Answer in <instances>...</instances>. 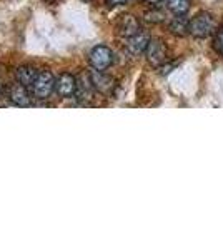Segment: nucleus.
<instances>
[{
  "label": "nucleus",
  "instance_id": "nucleus-13",
  "mask_svg": "<svg viewBox=\"0 0 223 250\" xmlns=\"http://www.w3.org/2000/svg\"><path fill=\"white\" fill-rule=\"evenodd\" d=\"M167 7L175 15H185L190 10V0H167Z\"/></svg>",
  "mask_w": 223,
  "mask_h": 250
},
{
  "label": "nucleus",
  "instance_id": "nucleus-3",
  "mask_svg": "<svg viewBox=\"0 0 223 250\" xmlns=\"http://www.w3.org/2000/svg\"><path fill=\"white\" fill-rule=\"evenodd\" d=\"M90 65L95 70H107L113 62V52L107 45H97L90 52Z\"/></svg>",
  "mask_w": 223,
  "mask_h": 250
},
{
  "label": "nucleus",
  "instance_id": "nucleus-8",
  "mask_svg": "<svg viewBox=\"0 0 223 250\" xmlns=\"http://www.w3.org/2000/svg\"><path fill=\"white\" fill-rule=\"evenodd\" d=\"M93 94H95V87H93V83H92L90 75H82L80 79H77L75 97L80 102H88V100H92Z\"/></svg>",
  "mask_w": 223,
  "mask_h": 250
},
{
  "label": "nucleus",
  "instance_id": "nucleus-12",
  "mask_svg": "<svg viewBox=\"0 0 223 250\" xmlns=\"http://www.w3.org/2000/svg\"><path fill=\"white\" fill-rule=\"evenodd\" d=\"M37 75H39V72L35 70L34 67H20V68H17V80L20 83H23L27 88H30V90H32V87H34Z\"/></svg>",
  "mask_w": 223,
  "mask_h": 250
},
{
  "label": "nucleus",
  "instance_id": "nucleus-10",
  "mask_svg": "<svg viewBox=\"0 0 223 250\" xmlns=\"http://www.w3.org/2000/svg\"><path fill=\"white\" fill-rule=\"evenodd\" d=\"M92 83L95 87V90L102 92V94H107V92L112 90L113 87V80L108 77V75L103 74V70H93L90 74Z\"/></svg>",
  "mask_w": 223,
  "mask_h": 250
},
{
  "label": "nucleus",
  "instance_id": "nucleus-2",
  "mask_svg": "<svg viewBox=\"0 0 223 250\" xmlns=\"http://www.w3.org/2000/svg\"><path fill=\"white\" fill-rule=\"evenodd\" d=\"M54 90H55V79H54V75H52V72H48V70L39 72L34 87H32L34 97H37L40 100H45L52 95Z\"/></svg>",
  "mask_w": 223,
  "mask_h": 250
},
{
  "label": "nucleus",
  "instance_id": "nucleus-18",
  "mask_svg": "<svg viewBox=\"0 0 223 250\" xmlns=\"http://www.w3.org/2000/svg\"><path fill=\"white\" fill-rule=\"evenodd\" d=\"M45 2H47V3H55L57 0H45Z\"/></svg>",
  "mask_w": 223,
  "mask_h": 250
},
{
  "label": "nucleus",
  "instance_id": "nucleus-5",
  "mask_svg": "<svg viewBox=\"0 0 223 250\" xmlns=\"http://www.w3.org/2000/svg\"><path fill=\"white\" fill-rule=\"evenodd\" d=\"M55 92L62 99H70L77 94V79L72 74H62L55 80Z\"/></svg>",
  "mask_w": 223,
  "mask_h": 250
},
{
  "label": "nucleus",
  "instance_id": "nucleus-14",
  "mask_svg": "<svg viewBox=\"0 0 223 250\" xmlns=\"http://www.w3.org/2000/svg\"><path fill=\"white\" fill-rule=\"evenodd\" d=\"M213 45H215V48H217L218 54L223 55V29H220L217 32V37H215Z\"/></svg>",
  "mask_w": 223,
  "mask_h": 250
},
{
  "label": "nucleus",
  "instance_id": "nucleus-11",
  "mask_svg": "<svg viewBox=\"0 0 223 250\" xmlns=\"http://www.w3.org/2000/svg\"><path fill=\"white\" fill-rule=\"evenodd\" d=\"M170 27V32L173 35H178V37H183V35L190 34V20L185 19V15H177L170 20L168 23Z\"/></svg>",
  "mask_w": 223,
  "mask_h": 250
},
{
  "label": "nucleus",
  "instance_id": "nucleus-9",
  "mask_svg": "<svg viewBox=\"0 0 223 250\" xmlns=\"http://www.w3.org/2000/svg\"><path fill=\"white\" fill-rule=\"evenodd\" d=\"M150 43V37L143 32H139L133 37L127 39V50L130 52L132 55H140L143 52H147V47Z\"/></svg>",
  "mask_w": 223,
  "mask_h": 250
},
{
  "label": "nucleus",
  "instance_id": "nucleus-7",
  "mask_svg": "<svg viewBox=\"0 0 223 250\" xmlns=\"http://www.w3.org/2000/svg\"><path fill=\"white\" fill-rule=\"evenodd\" d=\"M117 30H119V35H122V37L130 39L140 32V23L133 15H122L119 22H117Z\"/></svg>",
  "mask_w": 223,
  "mask_h": 250
},
{
  "label": "nucleus",
  "instance_id": "nucleus-1",
  "mask_svg": "<svg viewBox=\"0 0 223 250\" xmlns=\"http://www.w3.org/2000/svg\"><path fill=\"white\" fill-rule=\"evenodd\" d=\"M218 29V22L210 14H198L195 19L190 20V34L198 39H206Z\"/></svg>",
  "mask_w": 223,
  "mask_h": 250
},
{
  "label": "nucleus",
  "instance_id": "nucleus-17",
  "mask_svg": "<svg viewBox=\"0 0 223 250\" xmlns=\"http://www.w3.org/2000/svg\"><path fill=\"white\" fill-rule=\"evenodd\" d=\"M148 3H152V5H157V3H160V2H163V0H147Z\"/></svg>",
  "mask_w": 223,
  "mask_h": 250
},
{
  "label": "nucleus",
  "instance_id": "nucleus-4",
  "mask_svg": "<svg viewBox=\"0 0 223 250\" xmlns=\"http://www.w3.org/2000/svg\"><path fill=\"white\" fill-rule=\"evenodd\" d=\"M147 60L150 65L162 67L168 60V50L165 43L158 39H152L147 47Z\"/></svg>",
  "mask_w": 223,
  "mask_h": 250
},
{
  "label": "nucleus",
  "instance_id": "nucleus-16",
  "mask_svg": "<svg viewBox=\"0 0 223 250\" xmlns=\"http://www.w3.org/2000/svg\"><path fill=\"white\" fill-rule=\"evenodd\" d=\"M128 0H107L108 7H117V5H125Z\"/></svg>",
  "mask_w": 223,
  "mask_h": 250
},
{
  "label": "nucleus",
  "instance_id": "nucleus-15",
  "mask_svg": "<svg viewBox=\"0 0 223 250\" xmlns=\"http://www.w3.org/2000/svg\"><path fill=\"white\" fill-rule=\"evenodd\" d=\"M147 20L148 22H162L163 20V14L162 12H148Z\"/></svg>",
  "mask_w": 223,
  "mask_h": 250
},
{
  "label": "nucleus",
  "instance_id": "nucleus-6",
  "mask_svg": "<svg viewBox=\"0 0 223 250\" xmlns=\"http://www.w3.org/2000/svg\"><path fill=\"white\" fill-rule=\"evenodd\" d=\"M28 90H30V88H27L23 83H20L17 80L9 90L10 102L17 107H28L32 104V97H30V92Z\"/></svg>",
  "mask_w": 223,
  "mask_h": 250
}]
</instances>
